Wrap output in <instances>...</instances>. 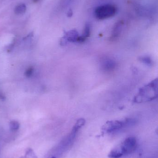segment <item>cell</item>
<instances>
[{
    "instance_id": "6da1fadb",
    "label": "cell",
    "mask_w": 158,
    "mask_h": 158,
    "mask_svg": "<svg viewBox=\"0 0 158 158\" xmlns=\"http://www.w3.org/2000/svg\"><path fill=\"white\" fill-rule=\"evenodd\" d=\"M158 97V79H156L143 86L134 98V102H147L154 100Z\"/></svg>"
},
{
    "instance_id": "7a4b0ae2",
    "label": "cell",
    "mask_w": 158,
    "mask_h": 158,
    "mask_svg": "<svg viewBox=\"0 0 158 158\" xmlns=\"http://www.w3.org/2000/svg\"><path fill=\"white\" fill-rule=\"evenodd\" d=\"M137 146V140L135 137L130 136L125 139L121 144L113 148L108 154L109 158H120L125 155L133 153Z\"/></svg>"
},
{
    "instance_id": "3957f363",
    "label": "cell",
    "mask_w": 158,
    "mask_h": 158,
    "mask_svg": "<svg viewBox=\"0 0 158 158\" xmlns=\"http://www.w3.org/2000/svg\"><path fill=\"white\" fill-rule=\"evenodd\" d=\"M135 122L134 119L126 118L122 120H111L107 121L102 125L101 130L103 134L112 133L117 130L133 124Z\"/></svg>"
},
{
    "instance_id": "277c9868",
    "label": "cell",
    "mask_w": 158,
    "mask_h": 158,
    "mask_svg": "<svg viewBox=\"0 0 158 158\" xmlns=\"http://www.w3.org/2000/svg\"><path fill=\"white\" fill-rule=\"evenodd\" d=\"M117 8L112 4H105L97 7L94 11L95 16L98 20H103L114 16Z\"/></svg>"
},
{
    "instance_id": "5b68a950",
    "label": "cell",
    "mask_w": 158,
    "mask_h": 158,
    "mask_svg": "<svg viewBox=\"0 0 158 158\" xmlns=\"http://www.w3.org/2000/svg\"><path fill=\"white\" fill-rule=\"evenodd\" d=\"M79 37V34L76 30H71L70 31L65 32L61 40V45H65L68 42L78 43Z\"/></svg>"
},
{
    "instance_id": "8992f818",
    "label": "cell",
    "mask_w": 158,
    "mask_h": 158,
    "mask_svg": "<svg viewBox=\"0 0 158 158\" xmlns=\"http://www.w3.org/2000/svg\"><path fill=\"white\" fill-rule=\"evenodd\" d=\"M101 68L105 71H113L117 67V62L114 59L109 57L102 58L101 62Z\"/></svg>"
},
{
    "instance_id": "52a82bcc",
    "label": "cell",
    "mask_w": 158,
    "mask_h": 158,
    "mask_svg": "<svg viewBox=\"0 0 158 158\" xmlns=\"http://www.w3.org/2000/svg\"><path fill=\"white\" fill-rule=\"evenodd\" d=\"M123 26V21H118L115 25L113 27L112 34H111V38H110V39L112 40H114L115 39H117L119 36H120Z\"/></svg>"
},
{
    "instance_id": "ba28073f",
    "label": "cell",
    "mask_w": 158,
    "mask_h": 158,
    "mask_svg": "<svg viewBox=\"0 0 158 158\" xmlns=\"http://www.w3.org/2000/svg\"><path fill=\"white\" fill-rule=\"evenodd\" d=\"M85 120L84 118H80L77 120L74 125L73 127L71 133H70V135L71 137H75L77 132H78V130L83 126L85 125Z\"/></svg>"
},
{
    "instance_id": "9c48e42d",
    "label": "cell",
    "mask_w": 158,
    "mask_h": 158,
    "mask_svg": "<svg viewBox=\"0 0 158 158\" xmlns=\"http://www.w3.org/2000/svg\"><path fill=\"white\" fill-rule=\"evenodd\" d=\"M90 32H91V26L90 23H87L85 25L83 34L81 36H79L78 43L84 42L90 36Z\"/></svg>"
},
{
    "instance_id": "30bf717a",
    "label": "cell",
    "mask_w": 158,
    "mask_h": 158,
    "mask_svg": "<svg viewBox=\"0 0 158 158\" xmlns=\"http://www.w3.org/2000/svg\"><path fill=\"white\" fill-rule=\"evenodd\" d=\"M26 10V6L24 4H20L16 6L14 8V12L15 14H23L25 13Z\"/></svg>"
},
{
    "instance_id": "8fae6325",
    "label": "cell",
    "mask_w": 158,
    "mask_h": 158,
    "mask_svg": "<svg viewBox=\"0 0 158 158\" xmlns=\"http://www.w3.org/2000/svg\"><path fill=\"white\" fill-rule=\"evenodd\" d=\"M139 61L144 63L148 66H152L154 64V62L150 57L148 56H144L140 57L139 58Z\"/></svg>"
},
{
    "instance_id": "7c38bea8",
    "label": "cell",
    "mask_w": 158,
    "mask_h": 158,
    "mask_svg": "<svg viewBox=\"0 0 158 158\" xmlns=\"http://www.w3.org/2000/svg\"><path fill=\"white\" fill-rule=\"evenodd\" d=\"M9 127L12 131H16L19 129L20 124L17 121H11L9 123Z\"/></svg>"
},
{
    "instance_id": "4fadbf2b",
    "label": "cell",
    "mask_w": 158,
    "mask_h": 158,
    "mask_svg": "<svg viewBox=\"0 0 158 158\" xmlns=\"http://www.w3.org/2000/svg\"><path fill=\"white\" fill-rule=\"evenodd\" d=\"M21 158H37V157L35 154L33 150L29 148L26 151L25 156Z\"/></svg>"
},
{
    "instance_id": "5bb4252c",
    "label": "cell",
    "mask_w": 158,
    "mask_h": 158,
    "mask_svg": "<svg viewBox=\"0 0 158 158\" xmlns=\"http://www.w3.org/2000/svg\"><path fill=\"white\" fill-rule=\"evenodd\" d=\"M33 69L32 67H30V68L26 70V71L25 72V74L26 76L27 77H30L32 76V74H33Z\"/></svg>"
},
{
    "instance_id": "9a60e30c",
    "label": "cell",
    "mask_w": 158,
    "mask_h": 158,
    "mask_svg": "<svg viewBox=\"0 0 158 158\" xmlns=\"http://www.w3.org/2000/svg\"><path fill=\"white\" fill-rule=\"evenodd\" d=\"M5 99V97L4 96V94L0 93V99L1 100H4Z\"/></svg>"
},
{
    "instance_id": "2e32d148",
    "label": "cell",
    "mask_w": 158,
    "mask_h": 158,
    "mask_svg": "<svg viewBox=\"0 0 158 158\" xmlns=\"http://www.w3.org/2000/svg\"><path fill=\"white\" fill-rule=\"evenodd\" d=\"M38 1H39V0H33V1L34 3H36V2H38Z\"/></svg>"
},
{
    "instance_id": "e0dca14e",
    "label": "cell",
    "mask_w": 158,
    "mask_h": 158,
    "mask_svg": "<svg viewBox=\"0 0 158 158\" xmlns=\"http://www.w3.org/2000/svg\"><path fill=\"white\" fill-rule=\"evenodd\" d=\"M56 158V157H54V156H53V157H52V158Z\"/></svg>"
}]
</instances>
